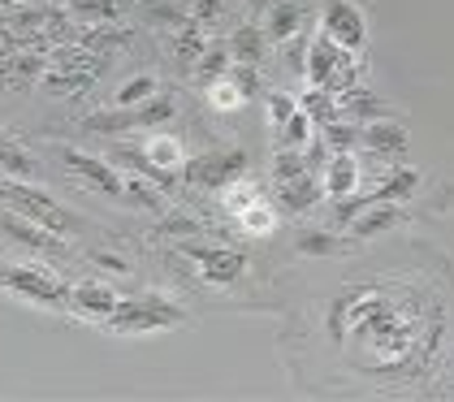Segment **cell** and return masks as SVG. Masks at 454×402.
<instances>
[{
  "mask_svg": "<svg viewBox=\"0 0 454 402\" xmlns=\"http://www.w3.org/2000/svg\"><path fill=\"white\" fill-rule=\"evenodd\" d=\"M303 74H308V83H312V87H329L338 100L347 96L350 87H359V61H355V52H347L342 43H333L325 31L308 43Z\"/></svg>",
  "mask_w": 454,
  "mask_h": 402,
  "instance_id": "1",
  "label": "cell"
},
{
  "mask_svg": "<svg viewBox=\"0 0 454 402\" xmlns=\"http://www.w3.org/2000/svg\"><path fill=\"white\" fill-rule=\"evenodd\" d=\"M182 320H186V311L174 299L147 295V299H121L105 325L113 334H160V329H177Z\"/></svg>",
  "mask_w": 454,
  "mask_h": 402,
  "instance_id": "2",
  "label": "cell"
},
{
  "mask_svg": "<svg viewBox=\"0 0 454 402\" xmlns=\"http://www.w3.org/2000/svg\"><path fill=\"white\" fill-rule=\"evenodd\" d=\"M0 203L13 208V212H22V217H31V221H39V225L52 230V234H70L74 230L70 212L52 200L48 191L31 186L27 177H4V173H0Z\"/></svg>",
  "mask_w": 454,
  "mask_h": 402,
  "instance_id": "3",
  "label": "cell"
},
{
  "mask_svg": "<svg viewBox=\"0 0 454 402\" xmlns=\"http://www.w3.org/2000/svg\"><path fill=\"white\" fill-rule=\"evenodd\" d=\"M174 100L169 96H152L147 104H135V108H117V104H108L105 113H91V117H82V130L91 134H121V130H156V126H165V122H174Z\"/></svg>",
  "mask_w": 454,
  "mask_h": 402,
  "instance_id": "4",
  "label": "cell"
},
{
  "mask_svg": "<svg viewBox=\"0 0 454 402\" xmlns=\"http://www.w3.org/2000/svg\"><path fill=\"white\" fill-rule=\"evenodd\" d=\"M0 290L35 303V307H66V303H70V286H66L57 272L31 268V264H4L0 268Z\"/></svg>",
  "mask_w": 454,
  "mask_h": 402,
  "instance_id": "5",
  "label": "cell"
},
{
  "mask_svg": "<svg viewBox=\"0 0 454 402\" xmlns=\"http://www.w3.org/2000/svg\"><path fill=\"white\" fill-rule=\"evenodd\" d=\"M247 152L243 147H221V152H204V156H191L182 161V182L186 186H200V191H225L230 182L247 177Z\"/></svg>",
  "mask_w": 454,
  "mask_h": 402,
  "instance_id": "6",
  "label": "cell"
},
{
  "mask_svg": "<svg viewBox=\"0 0 454 402\" xmlns=\"http://www.w3.org/2000/svg\"><path fill=\"white\" fill-rule=\"evenodd\" d=\"M320 31L347 52H359L368 43V18L359 13L355 0H320Z\"/></svg>",
  "mask_w": 454,
  "mask_h": 402,
  "instance_id": "7",
  "label": "cell"
},
{
  "mask_svg": "<svg viewBox=\"0 0 454 402\" xmlns=\"http://www.w3.org/2000/svg\"><path fill=\"white\" fill-rule=\"evenodd\" d=\"M182 256L200 264V281L208 286H234L247 272V256L239 247H204V242H182Z\"/></svg>",
  "mask_w": 454,
  "mask_h": 402,
  "instance_id": "8",
  "label": "cell"
},
{
  "mask_svg": "<svg viewBox=\"0 0 454 402\" xmlns=\"http://www.w3.org/2000/svg\"><path fill=\"white\" fill-rule=\"evenodd\" d=\"M57 156H61V165L70 169V173H78V177H82L87 186H96L100 195L126 200V173L113 165V161H105V156H91V152H78V147H61Z\"/></svg>",
  "mask_w": 454,
  "mask_h": 402,
  "instance_id": "9",
  "label": "cell"
},
{
  "mask_svg": "<svg viewBox=\"0 0 454 402\" xmlns=\"http://www.w3.org/2000/svg\"><path fill=\"white\" fill-rule=\"evenodd\" d=\"M0 230L13 238V242L31 247V251H43V256H66V242H61V234L43 230L39 221L22 217V212H13V208H4V203H0Z\"/></svg>",
  "mask_w": 454,
  "mask_h": 402,
  "instance_id": "10",
  "label": "cell"
},
{
  "mask_svg": "<svg viewBox=\"0 0 454 402\" xmlns=\"http://www.w3.org/2000/svg\"><path fill=\"white\" fill-rule=\"evenodd\" d=\"M303 22H308V4L303 0H273L264 9V22L260 27L269 35V43H290V39H299Z\"/></svg>",
  "mask_w": 454,
  "mask_h": 402,
  "instance_id": "11",
  "label": "cell"
},
{
  "mask_svg": "<svg viewBox=\"0 0 454 402\" xmlns=\"http://www.w3.org/2000/svg\"><path fill=\"white\" fill-rule=\"evenodd\" d=\"M359 182H364V173H359L355 152H333L329 165H325V195H329L333 203L350 200V195L359 191Z\"/></svg>",
  "mask_w": 454,
  "mask_h": 402,
  "instance_id": "12",
  "label": "cell"
},
{
  "mask_svg": "<svg viewBox=\"0 0 454 402\" xmlns=\"http://www.w3.org/2000/svg\"><path fill=\"white\" fill-rule=\"evenodd\" d=\"M416 191H419V173L416 169H389L372 191H364V195H359V208H372V203H403V200H411Z\"/></svg>",
  "mask_w": 454,
  "mask_h": 402,
  "instance_id": "13",
  "label": "cell"
},
{
  "mask_svg": "<svg viewBox=\"0 0 454 402\" xmlns=\"http://www.w3.org/2000/svg\"><path fill=\"white\" fill-rule=\"evenodd\" d=\"M117 303H121V299L113 295V286H100V281L70 290V307L82 316V320H108V316L117 311Z\"/></svg>",
  "mask_w": 454,
  "mask_h": 402,
  "instance_id": "14",
  "label": "cell"
},
{
  "mask_svg": "<svg viewBox=\"0 0 454 402\" xmlns=\"http://www.w3.org/2000/svg\"><path fill=\"white\" fill-rule=\"evenodd\" d=\"M359 143H368L372 152L381 156H407V130L389 117H377V122H364L359 126Z\"/></svg>",
  "mask_w": 454,
  "mask_h": 402,
  "instance_id": "15",
  "label": "cell"
},
{
  "mask_svg": "<svg viewBox=\"0 0 454 402\" xmlns=\"http://www.w3.org/2000/svg\"><path fill=\"white\" fill-rule=\"evenodd\" d=\"M403 221H407L403 203H372L350 221V238H377L385 230H394V225H403Z\"/></svg>",
  "mask_w": 454,
  "mask_h": 402,
  "instance_id": "16",
  "label": "cell"
},
{
  "mask_svg": "<svg viewBox=\"0 0 454 402\" xmlns=\"http://www.w3.org/2000/svg\"><path fill=\"white\" fill-rule=\"evenodd\" d=\"M278 195H281V208H286L290 217H303V212H312L316 203H320L325 182H320L316 173H303V177H294V182L278 186Z\"/></svg>",
  "mask_w": 454,
  "mask_h": 402,
  "instance_id": "17",
  "label": "cell"
},
{
  "mask_svg": "<svg viewBox=\"0 0 454 402\" xmlns=\"http://www.w3.org/2000/svg\"><path fill=\"white\" fill-rule=\"evenodd\" d=\"M135 39L130 27H113V22H96V27H78V48H87V52H105L113 57L117 48H126Z\"/></svg>",
  "mask_w": 454,
  "mask_h": 402,
  "instance_id": "18",
  "label": "cell"
},
{
  "mask_svg": "<svg viewBox=\"0 0 454 402\" xmlns=\"http://www.w3.org/2000/svg\"><path fill=\"white\" fill-rule=\"evenodd\" d=\"M225 43H230V57H234V61L260 66V61H264V48H269V35H264V27L243 22V27H234V35H230Z\"/></svg>",
  "mask_w": 454,
  "mask_h": 402,
  "instance_id": "19",
  "label": "cell"
},
{
  "mask_svg": "<svg viewBox=\"0 0 454 402\" xmlns=\"http://www.w3.org/2000/svg\"><path fill=\"white\" fill-rule=\"evenodd\" d=\"M143 156H147V165L165 169V173H174V169H182V138H174V134H156L147 130L143 134Z\"/></svg>",
  "mask_w": 454,
  "mask_h": 402,
  "instance_id": "20",
  "label": "cell"
},
{
  "mask_svg": "<svg viewBox=\"0 0 454 402\" xmlns=\"http://www.w3.org/2000/svg\"><path fill=\"white\" fill-rule=\"evenodd\" d=\"M78 27H96V22H117L121 18V0H57Z\"/></svg>",
  "mask_w": 454,
  "mask_h": 402,
  "instance_id": "21",
  "label": "cell"
},
{
  "mask_svg": "<svg viewBox=\"0 0 454 402\" xmlns=\"http://www.w3.org/2000/svg\"><path fill=\"white\" fill-rule=\"evenodd\" d=\"M0 173H4V177H27V182H31L39 173V161L18 143V138H4V134H0Z\"/></svg>",
  "mask_w": 454,
  "mask_h": 402,
  "instance_id": "22",
  "label": "cell"
},
{
  "mask_svg": "<svg viewBox=\"0 0 454 402\" xmlns=\"http://www.w3.org/2000/svg\"><path fill=\"white\" fill-rule=\"evenodd\" d=\"M299 108L312 117L316 126H329V122H338V117H342V100H338L329 87H308V91L299 96Z\"/></svg>",
  "mask_w": 454,
  "mask_h": 402,
  "instance_id": "23",
  "label": "cell"
},
{
  "mask_svg": "<svg viewBox=\"0 0 454 402\" xmlns=\"http://www.w3.org/2000/svg\"><path fill=\"white\" fill-rule=\"evenodd\" d=\"M342 117H350V122H377V117H389V104L381 96H372V91H364V87H350L342 96Z\"/></svg>",
  "mask_w": 454,
  "mask_h": 402,
  "instance_id": "24",
  "label": "cell"
},
{
  "mask_svg": "<svg viewBox=\"0 0 454 402\" xmlns=\"http://www.w3.org/2000/svg\"><path fill=\"white\" fill-rule=\"evenodd\" d=\"M230 61H234V57H230V43H208V48H204V57L195 61V78H200L204 87H212L216 78H225V74H230Z\"/></svg>",
  "mask_w": 454,
  "mask_h": 402,
  "instance_id": "25",
  "label": "cell"
},
{
  "mask_svg": "<svg viewBox=\"0 0 454 402\" xmlns=\"http://www.w3.org/2000/svg\"><path fill=\"white\" fill-rule=\"evenodd\" d=\"M152 96H156V74H135V78H126V83L117 87L113 104H117V108H135V104H147Z\"/></svg>",
  "mask_w": 454,
  "mask_h": 402,
  "instance_id": "26",
  "label": "cell"
},
{
  "mask_svg": "<svg viewBox=\"0 0 454 402\" xmlns=\"http://www.w3.org/2000/svg\"><path fill=\"white\" fill-rule=\"evenodd\" d=\"M174 48H177V57H182V61H191V66H195V61L204 57V48H208L204 27H200L195 18H186V22L177 27V43H174Z\"/></svg>",
  "mask_w": 454,
  "mask_h": 402,
  "instance_id": "27",
  "label": "cell"
},
{
  "mask_svg": "<svg viewBox=\"0 0 454 402\" xmlns=\"http://www.w3.org/2000/svg\"><path fill=\"white\" fill-rule=\"evenodd\" d=\"M239 221H243L247 234H255V238H264V234H273V230H278V212H273L264 200L247 203L243 212H239Z\"/></svg>",
  "mask_w": 454,
  "mask_h": 402,
  "instance_id": "28",
  "label": "cell"
},
{
  "mask_svg": "<svg viewBox=\"0 0 454 402\" xmlns=\"http://www.w3.org/2000/svg\"><path fill=\"white\" fill-rule=\"evenodd\" d=\"M320 138L329 143V152H355V143H359V122L338 117V122L320 126Z\"/></svg>",
  "mask_w": 454,
  "mask_h": 402,
  "instance_id": "29",
  "label": "cell"
},
{
  "mask_svg": "<svg viewBox=\"0 0 454 402\" xmlns=\"http://www.w3.org/2000/svg\"><path fill=\"white\" fill-rule=\"evenodd\" d=\"M303 173H312L308 161H303V152H294V147H278V156H273V182L286 186V182H294V177H303Z\"/></svg>",
  "mask_w": 454,
  "mask_h": 402,
  "instance_id": "30",
  "label": "cell"
},
{
  "mask_svg": "<svg viewBox=\"0 0 454 402\" xmlns=\"http://www.w3.org/2000/svg\"><path fill=\"white\" fill-rule=\"evenodd\" d=\"M312 126L316 122L299 108V113H294V117L278 130V147H294V152H303V147H308V138H312Z\"/></svg>",
  "mask_w": 454,
  "mask_h": 402,
  "instance_id": "31",
  "label": "cell"
},
{
  "mask_svg": "<svg viewBox=\"0 0 454 402\" xmlns=\"http://www.w3.org/2000/svg\"><path fill=\"white\" fill-rule=\"evenodd\" d=\"M208 100H212V108H221V113H239V108L247 104V96L234 87V78L225 74V78H216V83L208 87Z\"/></svg>",
  "mask_w": 454,
  "mask_h": 402,
  "instance_id": "32",
  "label": "cell"
},
{
  "mask_svg": "<svg viewBox=\"0 0 454 402\" xmlns=\"http://www.w3.org/2000/svg\"><path fill=\"white\" fill-rule=\"evenodd\" d=\"M216 195H221V203H225V208H230V212L239 217L247 203L260 200V186H255L251 177H239V182H230V186H225V191H216Z\"/></svg>",
  "mask_w": 454,
  "mask_h": 402,
  "instance_id": "33",
  "label": "cell"
},
{
  "mask_svg": "<svg viewBox=\"0 0 454 402\" xmlns=\"http://www.w3.org/2000/svg\"><path fill=\"white\" fill-rule=\"evenodd\" d=\"M264 104H269V126H273V130H281V126L299 113V96H290V91H269Z\"/></svg>",
  "mask_w": 454,
  "mask_h": 402,
  "instance_id": "34",
  "label": "cell"
},
{
  "mask_svg": "<svg viewBox=\"0 0 454 402\" xmlns=\"http://www.w3.org/2000/svg\"><path fill=\"white\" fill-rule=\"evenodd\" d=\"M126 200H135V203H143V208H152V212H169L165 208V200L147 186V177H139V173H126Z\"/></svg>",
  "mask_w": 454,
  "mask_h": 402,
  "instance_id": "35",
  "label": "cell"
},
{
  "mask_svg": "<svg viewBox=\"0 0 454 402\" xmlns=\"http://www.w3.org/2000/svg\"><path fill=\"white\" fill-rule=\"evenodd\" d=\"M299 251H303V256H342L347 242L333 234H303L299 238Z\"/></svg>",
  "mask_w": 454,
  "mask_h": 402,
  "instance_id": "36",
  "label": "cell"
},
{
  "mask_svg": "<svg viewBox=\"0 0 454 402\" xmlns=\"http://www.w3.org/2000/svg\"><path fill=\"white\" fill-rule=\"evenodd\" d=\"M230 78H234V87L243 91L247 100L260 91V66H243V61H234V66H230Z\"/></svg>",
  "mask_w": 454,
  "mask_h": 402,
  "instance_id": "37",
  "label": "cell"
},
{
  "mask_svg": "<svg viewBox=\"0 0 454 402\" xmlns=\"http://www.w3.org/2000/svg\"><path fill=\"white\" fill-rule=\"evenodd\" d=\"M160 234H200V221H191V217H174V212H160Z\"/></svg>",
  "mask_w": 454,
  "mask_h": 402,
  "instance_id": "38",
  "label": "cell"
},
{
  "mask_svg": "<svg viewBox=\"0 0 454 402\" xmlns=\"http://www.w3.org/2000/svg\"><path fill=\"white\" fill-rule=\"evenodd\" d=\"M221 13H225V0H191V18H195L200 27H212Z\"/></svg>",
  "mask_w": 454,
  "mask_h": 402,
  "instance_id": "39",
  "label": "cell"
},
{
  "mask_svg": "<svg viewBox=\"0 0 454 402\" xmlns=\"http://www.w3.org/2000/svg\"><path fill=\"white\" fill-rule=\"evenodd\" d=\"M91 260H96V264H100V268H108V272H130V264H126L121 256H105V251H96Z\"/></svg>",
  "mask_w": 454,
  "mask_h": 402,
  "instance_id": "40",
  "label": "cell"
},
{
  "mask_svg": "<svg viewBox=\"0 0 454 402\" xmlns=\"http://www.w3.org/2000/svg\"><path fill=\"white\" fill-rule=\"evenodd\" d=\"M22 4H35V0H0V9L9 13V9H22Z\"/></svg>",
  "mask_w": 454,
  "mask_h": 402,
  "instance_id": "41",
  "label": "cell"
},
{
  "mask_svg": "<svg viewBox=\"0 0 454 402\" xmlns=\"http://www.w3.org/2000/svg\"><path fill=\"white\" fill-rule=\"evenodd\" d=\"M247 4H255V9H260V13H264V9H269V4H273V0H247Z\"/></svg>",
  "mask_w": 454,
  "mask_h": 402,
  "instance_id": "42",
  "label": "cell"
}]
</instances>
